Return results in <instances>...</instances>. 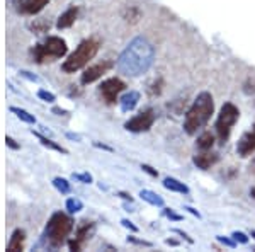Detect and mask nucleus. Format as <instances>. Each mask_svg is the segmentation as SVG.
<instances>
[{"label":"nucleus","instance_id":"f257e3e1","mask_svg":"<svg viewBox=\"0 0 255 252\" xmlns=\"http://www.w3.org/2000/svg\"><path fill=\"white\" fill-rule=\"evenodd\" d=\"M155 60V48L145 38H134L118 58V70L128 77L146 73Z\"/></svg>","mask_w":255,"mask_h":252},{"label":"nucleus","instance_id":"f03ea898","mask_svg":"<svg viewBox=\"0 0 255 252\" xmlns=\"http://www.w3.org/2000/svg\"><path fill=\"white\" fill-rule=\"evenodd\" d=\"M215 113V99L209 92L197 94L192 106L187 109L186 116H184V130L187 135H196L199 130H203L211 119Z\"/></svg>","mask_w":255,"mask_h":252},{"label":"nucleus","instance_id":"7ed1b4c3","mask_svg":"<svg viewBox=\"0 0 255 252\" xmlns=\"http://www.w3.org/2000/svg\"><path fill=\"white\" fill-rule=\"evenodd\" d=\"M73 230V220L63 212H56L51 215V218L46 223V229H44V237L49 244V247L53 249H58L67 242L68 235Z\"/></svg>","mask_w":255,"mask_h":252},{"label":"nucleus","instance_id":"20e7f679","mask_svg":"<svg viewBox=\"0 0 255 252\" xmlns=\"http://www.w3.org/2000/svg\"><path fill=\"white\" fill-rule=\"evenodd\" d=\"M99 48H101V43H99L97 39H94V38L84 39L79 46L75 48V51H73L72 55L63 61L61 70H63L65 73L79 72L80 68H84L85 65H87L89 61L97 55Z\"/></svg>","mask_w":255,"mask_h":252},{"label":"nucleus","instance_id":"39448f33","mask_svg":"<svg viewBox=\"0 0 255 252\" xmlns=\"http://www.w3.org/2000/svg\"><path fill=\"white\" fill-rule=\"evenodd\" d=\"M67 51V41L61 39L60 36H49L44 43L36 44L34 49H32V56H34L36 63H46V61L63 58Z\"/></svg>","mask_w":255,"mask_h":252},{"label":"nucleus","instance_id":"423d86ee","mask_svg":"<svg viewBox=\"0 0 255 252\" xmlns=\"http://www.w3.org/2000/svg\"><path fill=\"white\" fill-rule=\"evenodd\" d=\"M240 118V111L238 107L233 104V102H225L220 109V114L216 118V135L218 140H220L221 145H225L228 142L230 135H232V128L235 126V123Z\"/></svg>","mask_w":255,"mask_h":252},{"label":"nucleus","instance_id":"0eeeda50","mask_svg":"<svg viewBox=\"0 0 255 252\" xmlns=\"http://www.w3.org/2000/svg\"><path fill=\"white\" fill-rule=\"evenodd\" d=\"M155 119H157L155 111L151 109V107H148V109L138 113L134 118H131L129 121H126L125 128L128 131H131V133H143V131H148L153 126Z\"/></svg>","mask_w":255,"mask_h":252},{"label":"nucleus","instance_id":"6e6552de","mask_svg":"<svg viewBox=\"0 0 255 252\" xmlns=\"http://www.w3.org/2000/svg\"><path fill=\"white\" fill-rule=\"evenodd\" d=\"M125 89H126V84L121 80V78L111 77V78H108V80L102 82L101 87H99V92H101L102 101H104L106 104L113 106V104H116V102L119 101V99H118L119 94H121Z\"/></svg>","mask_w":255,"mask_h":252},{"label":"nucleus","instance_id":"1a4fd4ad","mask_svg":"<svg viewBox=\"0 0 255 252\" xmlns=\"http://www.w3.org/2000/svg\"><path fill=\"white\" fill-rule=\"evenodd\" d=\"M49 0H12L14 9L22 15H36L48 5Z\"/></svg>","mask_w":255,"mask_h":252},{"label":"nucleus","instance_id":"9d476101","mask_svg":"<svg viewBox=\"0 0 255 252\" xmlns=\"http://www.w3.org/2000/svg\"><path fill=\"white\" fill-rule=\"evenodd\" d=\"M114 67V63L113 61H101V63H96V65H90V67L85 70L84 73H82V77H80V82L84 85H87V84H92V82H96L99 80L102 75H104L108 70H111Z\"/></svg>","mask_w":255,"mask_h":252},{"label":"nucleus","instance_id":"9b49d317","mask_svg":"<svg viewBox=\"0 0 255 252\" xmlns=\"http://www.w3.org/2000/svg\"><path fill=\"white\" fill-rule=\"evenodd\" d=\"M94 230H96V225H94L92 222H84V223H82L79 229H77L75 239H72V241L68 242L70 251H80L82 246H84V242L89 241L90 235L94 234Z\"/></svg>","mask_w":255,"mask_h":252},{"label":"nucleus","instance_id":"f8f14e48","mask_svg":"<svg viewBox=\"0 0 255 252\" xmlns=\"http://www.w3.org/2000/svg\"><path fill=\"white\" fill-rule=\"evenodd\" d=\"M255 152V125L252 130H249L247 133L242 135V138L237 143V154L240 157H249Z\"/></svg>","mask_w":255,"mask_h":252},{"label":"nucleus","instance_id":"ddd939ff","mask_svg":"<svg viewBox=\"0 0 255 252\" xmlns=\"http://www.w3.org/2000/svg\"><path fill=\"white\" fill-rule=\"evenodd\" d=\"M192 162L197 169H201V171H208V169H211L213 165H216L220 162V155L218 154H209V152H203V154H197L194 155V159H192Z\"/></svg>","mask_w":255,"mask_h":252},{"label":"nucleus","instance_id":"4468645a","mask_svg":"<svg viewBox=\"0 0 255 252\" xmlns=\"http://www.w3.org/2000/svg\"><path fill=\"white\" fill-rule=\"evenodd\" d=\"M77 17H79V7H70L63 12V14L58 17V22H56V27L58 29H68V27H72L73 24H75Z\"/></svg>","mask_w":255,"mask_h":252},{"label":"nucleus","instance_id":"2eb2a0df","mask_svg":"<svg viewBox=\"0 0 255 252\" xmlns=\"http://www.w3.org/2000/svg\"><path fill=\"white\" fill-rule=\"evenodd\" d=\"M119 107H121L123 113H129V111H133L134 107L138 106L139 102V92L136 90H129V92H126L123 97H119Z\"/></svg>","mask_w":255,"mask_h":252},{"label":"nucleus","instance_id":"dca6fc26","mask_svg":"<svg viewBox=\"0 0 255 252\" xmlns=\"http://www.w3.org/2000/svg\"><path fill=\"white\" fill-rule=\"evenodd\" d=\"M24 241H26V232L24 230H14L9 244H7V252H19L24 249Z\"/></svg>","mask_w":255,"mask_h":252},{"label":"nucleus","instance_id":"f3484780","mask_svg":"<svg viewBox=\"0 0 255 252\" xmlns=\"http://www.w3.org/2000/svg\"><path fill=\"white\" fill-rule=\"evenodd\" d=\"M163 188L168 189V191H174V193H179V194H189V188L184 183H180L179 179L175 177H165L163 179Z\"/></svg>","mask_w":255,"mask_h":252},{"label":"nucleus","instance_id":"a211bd4d","mask_svg":"<svg viewBox=\"0 0 255 252\" xmlns=\"http://www.w3.org/2000/svg\"><path fill=\"white\" fill-rule=\"evenodd\" d=\"M215 142H216L215 135H213L211 131H204V133H201L199 136H197L196 145H197L199 150L208 152V150H211V148L215 147Z\"/></svg>","mask_w":255,"mask_h":252},{"label":"nucleus","instance_id":"6ab92c4d","mask_svg":"<svg viewBox=\"0 0 255 252\" xmlns=\"http://www.w3.org/2000/svg\"><path fill=\"white\" fill-rule=\"evenodd\" d=\"M139 198H141L143 201H146L148 205L151 206H158V208H162L163 205H165V201H163V198L160 196V194L150 191V189H141L139 191Z\"/></svg>","mask_w":255,"mask_h":252},{"label":"nucleus","instance_id":"aec40b11","mask_svg":"<svg viewBox=\"0 0 255 252\" xmlns=\"http://www.w3.org/2000/svg\"><path fill=\"white\" fill-rule=\"evenodd\" d=\"M32 133H34V136H38V138H39V142L43 143L44 147L51 148V150H56V152H60V154H67V148L60 147L58 143H55V142H53V140L46 138V136H43V135H41V133H36V131H32Z\"/></svg>","mask_w":255,"mask_h":252},{"label":"nucleus","instance_id":"412c9836","mask_svg":"<svg viewBox=\"0 0 255 252\" xmlns=\"http://www.w3.org/2000/svg\"><path fill=\"white\" fill-rule=\"evenodd\" d=\"M53 186H55L56 191L61 194L72 193V184H70L67 179H63V177H55V179H53Z\"/></svg>","mask_w":255,"mask_h":252},{"label":"nucleus","instance_id":"4be33fe9","mask_svg":"<svg viewBox=\"0 0 255 252\" xmlns=\"http://www.w3.org/2000/svg\"><path fill=\"white\" fill-rule=\"evenodd\" d=\"M10 111H12V113H14L19 119H22L24 123H29V125H34V123H36V118L32 116V114L27 113L26 109H20V107H10Z\"/></svg>","mask_w":255,"mask_h":252},{"label":"nucleus","instance_id":"5701e85b","mask_svg":"<svg viewBox=\"0 0 255 252\" xmlns=\"http://www.w3.org/2000/svg\"><path fill=\"white\" fill-rule=\"evenodd\" d=\"M65 208L68 210V213H79L84 210V203L80 200H77V198H70L65 203Z\"/></svg>","mask_w":255,"mask_h":252},{"label":"nucleus","instance_id":"b1692460","mask_svg":"<svg viewBox=\"0 0 255 252\" xmlns=\"http://www.w3.org/2000/svg\"><path fill=\"white\" fill-rule=\"evenodd\" d=\"M139 17H141V10H139L138 7H129V9L126 10V14H125V19L128 20V22H131V24L138 22Z\"/></svg>","mask_w":255,"mask_h":252},{"label":"nucleus","instance_id":"393cba45","mask_svg":"<svg viewBox=\"0 0 255 252\" xmlns=\"http://www.w3.org/2000/svg\"><path fill=\"white\" fill-rule=\"evenodd\" d=\"M38 97L41 99V101H44V102H55L56 101L55 94L48 92V90H44V89H39L38 90Z\"/></svg>","mask_w":255,"mask_h":252},{"label":"nucleus","instance_id":"a878e982","mask_svg":"<svg viewBox=\"0 0 255 252\" xmlns=\"http://www.w3.org/2000/svg\"><path fill=\"white\" fill-rule=\"evenodd\" d=\"M72 177L75 181H79V183H84V184H90V183H92V176H90L89 172H82V174H79V172L75 174V172H73Z\"/></svg>","mask_w":255,"mask_h":252},{"label":"nucleus","instance_id":"bb28decb","mask_svg":"<svg viewBox=\"0 0 255 252\" xmlns=\"http://www.w3.org/2000/svg\"><path fill=\"white\" fill-rule=\"evenodd\" d=\"M163 215H165L167 218H170V220H174V222H180V220H182V215L175 213L174 210H170V208H165V210H163Z\"/></svg>","mask_w":255,"mask_h":252},{"label":"nucleus","instance_id":"cd10ccee","mask_svg":"<svg viewBox=\"0 0 255 252\" xmlns=\"http://www.w3.org/2000/svg\"><path fill=\"white\" fill-rule=\"evenodd\" d=\"M232 239L237 244H247V242H249V237H247L244 232H233L232 234Z\"/></svg>","mask_w":255,"mask_h":252},{"label":"nucleus","instance_id":"c85d7f7f","mask_svg":"<svg viewBox=\"0 0 255 252\" xmlns=\"http://www.w3.org/2000/svg\"><path fill=\"white\" fill-rule=\"evenodd\" d=\"M128 242H131V244H136V246H143V247H151V242L139 241V239L133 237V235H129V237H128Z\"/></svg>","mask_w":255,"mask_h":252},{"label":"nucleus","instance_id":"c756f323","mask_svg":"<svg viewBox=\"0 0 255 252\" xmlns=\"http://www.w3.org/2000/svg\"><path fill=\"white\" fill-rule=\"evenodd\" d=\"M218 241H220L221 244H225L226 247H235V246H237V242L233 241V239L223 237V235H218Z\"/></svg>","mask_w":255,"mask_h":252},{"label":"nucleus","instance_id":"7c9ffc66","mask_svg":"<svg viewBox=\"0 0 255 252\" xmlns=\"http://www.w3.org/2000/svg\"><path fill=\"white\" fill-rule=\"evenodd\" d=\"M141 169H143V171L146 172V174H150L151 177H157V176H158V171H155V169L151 167V165H146V164H143V165H141Z\"/></svg>","mask_w":255,"mask_h":252},{"label":"nucleus","instance_id":"2f4dec72","mask_svg":"<svg viewBox=\"0 0 255 252\" xmlns=\"http://www.w3.org/2000/svg\"><path fill=\"white\" fill-rule=\"evenodd\" d=\"M121 223H123V227H125V229H129L131 232H134V234L138 232V227L133 225V222H129V220H126V218H125V220H121Z\"/></svg>","mask_w":255,"mask_h":252},{"label":"nucleus","instance_id":"473e14b6","mask_svg":"<svg viewBox=\"0 0 255 252\" xmlns=\"http://www.w3.org/2000/svg\"><path fill=\"white\" fill-rule=\"evenodd\" d=\"M174 234H177V235H180V237H184V239H186V241H187L189 244H192V242H194V241H192V239H191V237H189V235H187L186 232H182V230H174Z\"/></svg>","mask_w":255,"mask_h":252},{"label":"nucleus","instance_id":"72a5a7b5","mask_svg":"<svg viewBox=\"0 0 255 252\" xmlns=\"http://www.w3.org/2000/svg\"><path fill=\"white\" fill-rule=\"evenodd\" d=\"M5 142H7V145H9L10 148H14V150H17V148H19V145L14 142V140L10 138V136H7V138H5Z\"/></svg>","mask_w":255,"mask_h":252},{"label":"nucleus","instance_id":"f704fd0d","mask_svg":"<svg viewBox=\"0 0 255 252\" xmlns=\"http://www.w3.org/2000/svg\"><path fill=\"white\" fill-rule=\"evenodd\" d=\"M118 194L123 198V200H126V201H129V203H133V198H131V194H128V193H118Z\"/></svg>","mask_w":255,"mask_h":252},{"label":"nucleus","instance_id":"c9c22d12","mask_svg":"<svg viewBox=\"0 0 255 252\" xmlns=\"http://www.w3.org/2000/svg\"><path fill=\"white\" fill-rule=\"evenodd\" d=\"M184 210H187V212H189V213H192V215H194V217H197V218H201V213H199V212H197V210H194V208H191V206H186V208H184Z\"/></svg>","mask_w":255,"mask_h":252},{"label":"nucleus","instance_id":"e433bc0d","mask_svg":"<svg viewBox=\"0 0 255 252\" xmlns=\"http://www.w3.org/2000/svg\"><path fill=\"white\" fill-rule=\"evenodd\" d=\"M250 172H254L255 174V159L252 160V164H250Z\"/></svg>","mask_w":255,"mask_h":252},{"label":"nucleus","instance_id":"4c0bfd02","mask_svg":"<svg viewBox=\"0 0 255 252\" xmlns=\"http://www.w3.org/2000/svg\"><path fill=\"white\" fill-rule=\"evenodd\" d=\"M250 196H252V198H254V200H255V186H254V188H252V189H250Z\"/></svg>","mask_w":255,"mask_h":252},{"label":"nucleus","instance_id":"58836bf2","mask_svg":"<svg viewBox=\"0 0 255 252\" xmlns=\"http://www.w3.org/2000/svg\"><path fill=\"white\" fill-rule=\"evenodd\" d=\"M68 138H75V140H80L79 136H77V135H73V133H68Z\"/></svg>","mask_w":255,"mask_h":252},{"label":"nucleus","instance_id":"ea45409f","mask_svg":"<svg viewBox=\"0 0 255 252\" xmlns=\"http://www.w3.org/2000/svg\"><path fill=\"white\" fill-rule=\"evenodd\" d=\"M250 237H252L254 241H255V230H252V232H250Z\"/></svg>","mask_w":255,"mask_h":252}]
</instances>
